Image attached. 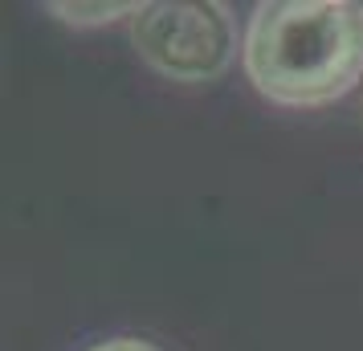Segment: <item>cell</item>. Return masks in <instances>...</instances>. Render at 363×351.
Returning <instances> with one entry per match:
<instances>
[{
	"label": "cell",
	"mask_w": 363,
	"mask_h": 351,
	"mask_svg": "<svg viewBox=\"0 0 363 351\" xmlns=\"http://www.w3.org/2000/svg\"><path fill=\"white\" fill-rule=\"evenodd\" d=\"M139 9H143L139 0H90V4H82V0H50L45 4L50 17H57L62 25H74V29H99V25H111L118 17L135 21Z\"/></svg>",
	"instance_id": "cell-3"
},
{
	"label": "cell",
	"mask_w": 363,
	"mask_h": 351,
	"mask_svg": "<svg viewBox=\"0 0 363 351\" xmlns=\"http://www.w3.org/2000/svg\"><path fill=\"white\" fill-rule=\"evenodd\" d=\"M139 62L180 86H208L237 62V17L220 0H151L131 21Z\"/></svg>",
	"instance_id": "cell-2"
},
{
	"label": "cell",
	"mask_w": 363,
	"mask_h": 351,
	"mask_svg": "<svg viewBox=\"0 0 363 351\" xmlns=\"http://www.w3.org/2000/svg\"><path fill=\"white\" fill-rule=\"evenodd\" d=\"M253 90L274 106L311 111L363 82V4L262 0L241 37Z\"/></svg>",
	"instance_id": "cell-1"
},
{
	"label": "cell",
	"mask_w": 363,
	"mask_h": 351,
	"mask_svg": "<svg viewBox=\"0 0 363 351\" xmlns=\"http://www.w3.org/2000/svg\"><path fill=\"white\" fill-rule=\"evenodd\" d=\"M86 351H164V347H155L147 339H135V335H115V339H102V343H94Z\"/></svg>",
	"instance_id": "cell-4"
}]
</instances>
